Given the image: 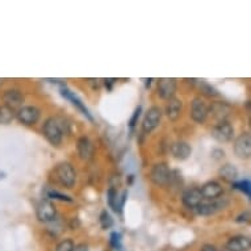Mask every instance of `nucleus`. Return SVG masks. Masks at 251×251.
Masks as SVG:
<instances>
[{"mask_svg": "<svg viewBox=\"0 0 251 251\" xmlns=\"http://www.w3.org/2000/svg\"><path fill=\"white\" fill-rule=\"evenodd\" d=\"M88 83L90 84H92V87L94 88H100V86H101V80L100 79H88Z\"/></svg>", "mask_w": 251, "mask_h": 251, "instance_id": "obj_37", "label": "nucleus"}, {"mask_svg": "<svg viewBox=\"0 0 251 251\" xmlns=\"http://www.w3.org/2000/svg\"><path fill=\"white\" fill-rule=\"evenodd\" d=\"M133 181H134V175H129L128 177V184H133Z\"/></svg>", "mask_w": 251, "mask_h": 251, "instance_id": "obj_40", "label": "nucleus"}, {"mask_svg": "<svg viewBox=\"0 0 251 251\" xmlns=\"http://www.w3.org/2000/svg\"><path fill=\"white\" fill-rule=\"evenodd\" d=\"M208 117V105L201 98H195L191 103V119L195 123L202 124Z\"/></svg>", "mask_w": 251, "mask_h": 251, "instance_id": "obj_10", "label": "nucleus"}, {"mask_svg": "<svg viewBox=\"0 0 251 251\" xmlns=\"http://www.w3.org/2000/svg\"><path fill=\"white\" fill-rule=\"evenodd\" d=\"M181 109H183V101L179 98H170L166 104V116L169 117L171 121H176L181 115Z\"/></svg>", "mask_w": 251, "mask_h": 251, "instance_id": "obj_17", "label": "nucleus"}, {"mask_svg": "<svg viewBox=\"0 0 251 251\" xmlns=\"http://www.w3.org/2000/svg\"><path fill=\"white\" fill-rule=\"evenodd\" d=\"M128 191L126 190H124L123 192H121V195H119V208L120 210L123 212V208L124 205H125V201L128 200Z\"/></svg>", "mask_w": 251, "mask_h": 251, "instance_id": "obj_32", "label": "nucleus"}, {"mask_svg": "<svg viewBox=\"0 0 251 251\" xmlns=\"http://www.w3.org/2000/svg\"><path fill=\"white\" fill-rule=\"evenodd\" d=\"M42 133H44L46 140L49 141L53 146H58L62 142V138H63V130H62L61 124L54 117H49L44 123Z\"/></svg>", "mask_w": 251, "mask_h": 251, "instance_id": "obj_2", "label": "nucleus"}, {"mask_svg": "<svg viewBox=\"0 0 251 251\" xmlns=\"http://www.w3.org/2000/svg\"><path fill=\"white\" fill-rule=\"evenodd\" d=\"M235 155L241 159H249L251 155V137L250 133L245 132L239 134L234 142Z\"/></svg>", "mask_w": 251, "mask_h": 251, "instance_id": "obj_8", "label": "nucleus"}, {"mask_svg": "<svg viewBox=\"0 0 251 251\" xmlns=\"http://www.w3.org/2000/svg\"><path fill=\"white\" fill-rule=\"evenodd\" d=\"M74 242H73V239L67 238V239H63L61 242L58 243L57 246V250L55 251H73L74 250Z\"/></svg>", "mask_w": 251, "mask_h": 251, "instance_id": "obj_30", "label": "nucleus"}, {"mask_svg": "<svg viewBox=\"0 0 251 251\" xmlns=\"http://www.w3.org/2000/svg\"><path fill=\"white\" fill-rule=\"evenodd\" d=\"M201 251H218L217 247L213 246V245H210V243H206L204 246L201 247Z\"/></svg>", "mask_w": 251, "mask_h": 251, "instance_id": "obj_38", "label": "nucleus"}, {"mask_svg": "<svg viewBox=\"0 0 251 251\" xmlns=\"http://www.w3.org/2000/svg\"><path fill=\"white\" fill-rule=\"evenodd\" d=\"M200 192H201L202 199H205V200H214V199H218L220 196H223L224 190L221 184L217 183V181H208V183H205L200 188Z\"/></svg>", "mask_w": 251, "mask_h": 251, "instance_id": "obj_14", "label": "nucleus"}, {"mask_svg": "<svg viewBox=\"0 0 251 251\" xmlns=\"http://www.w3.org/2000/svg\"><path fill=\"white\" fill-rule=\"evenodd\" d=\"M3 99L5 101V105L9 108H15L20 107L21 104L24 103V95L20 90H16V88H9L4 92L3 95Z\"/></svg>", "mask_w": 251, "mask_h": 251, "instance_id": "obj_18", "label": "nucleus"}, {"mask_svg": "<svg viewBox=\"0 0 251 251\" xmlns=\"http://www.w3.org/2000/svg\"><path fill=\"white\" fill-rule=\"evenodd\" d=\"M121 234L120 233H117V231H113L111 234V237H109V243H111V246L113 247V249H116V250H119L120 247H121Z\"/></svg>", "mask_w": 251, "mask_h": 251, "instance_id": "obj_31", "label": "nucleus"}, {"mask_svg": "<svg viewBox=\"0 0 251 251\" xmlns=\"http://www.w3.org/2000/svg\"><path fill=\"white\" fill-rule=\"evenodd\" d=\"M201 201L202 196L199 188H188V190L184 191V194H183V204L188 209L195 210Z\"/></svg>", "mask_w": 251, "mask_h": 251, "instance_id": "obj_15", "label": "nucleus"}, {"mask_svg": "<svg viewBox=\"0 0 251 251\" xmlns=\"http://www.w3.org/2000/svg\"><path fill=\"white\" fill-rule=\"evenodd\" d=\"M212 136L218 142H229L234 137V128L229 121H218L212 129Z\"/></svg>", "mask_w": 251, "mask_h": 251, "instance_id": "obj_4", "label": "nucleus"}, {"mask_svg": "<svg viewBox=\"0 0 251 251\" xmlns=\"http://www.w3.org/2000/svg\"><path fill=\"white\" fill-rule=\"evenodd\" d=\"M103 83H104V86H105V88H107L108 91H112V90H113V86H115L116 79H104Z\"/></svg>", "mask_w": 251, "mask_h": 251, "instance_id": "obj_34", "label": "nucleus"}, {"mask_svg": "<svg viewBox=\"0 0 251 251\" xmlns=\"http://www.w3.org/2000/svg\"><path fill=\"white\" fill-rule=\"evenodd\" d=\"M200 90H201L202 94L206 96H217L218 95L217 90H216V88H214L212 84H209V83H206V82L200 83Z\"/></svg>", "mask_w": 251, "mask_h": 251, "instance_id": "obj_29", "label": "nucleus"}, {"mask_svg": "<svg viewBox=\"0 0 251 251\" xmlns=\"http://www.w3.org/2000/svg\"><path fill=\"white\" fill-rule=\"evenodd\" d=\"M76 149H78L79 156L82 159H84V161H88L94 155V145H92V142L87 137H80L79 138Z\"/></svg>", "mask_w": 251, "mask_h": 251, "instance_id": "obj_20", "label": "nucleus"}, {"mask_svg": "<svg viewBox=\"0 0 251 251\" xmlns=\"http://www.w3.org/2000/svg\"><path fill=\"white\" fill-rule=\"evenodd\" d=\"M218 176L225 181L234 183L237 180V177H238V170L231 163H225L218 169Z\"/></svg>", "mask_w": 251, "mask_h": 251, "instance_id": "obj_21", "label": "nucleus"}, {"mask_svg": "<svg viewBox=\"0 0 251 251\" xmlns=\"http://www.w3.org/2000/svg\"><path fill=\"white\" fill-rule=\"evenodd\" d=\"M192 152V148L185 141H176L171 145V154L177 161H185L188 159Z\"/></svg>", "mask_w": 251, "mask_h": 251, "instance_id": "obj_13", "label": "nucleus"}, {"mask_svg": "<svg viewBox=\"0 0 251 251\" xmlns=\"http://www.w3.org/2000/svg\"><path fill=\"white\" fill-rule=\"evenodd\" d=\"M170 173H171V170L167 166V163L161 162V163L154 165V167L150 171V179L155 185L163 187V185H167Z\"/></svg>", "mask_w": 251, "mask_h": 251, "instance_id": "obj_6", "label": "nucleus"}, {"mask_svg": "<svg viewBox=\"0 0 251 251\" xmlns=\"http://www.w3.org/2000/svg\"><path fill=\"white\" fill-rule=\"evenodd\" d=\"M80 226V221H79L78 217L71 218V223H70V229L71 230H75V229H78Z\"/></svg>", "mask_w": 251, "mask_h": 251, "instance_id": "obj_35", "label": "nucleus"}, {"mask_svg": "<svg viewBox=\"0 0 251 251\" xmlns=\"http://www.w3.org/2000/svg\"><path fill=\"white\" fill-rule=\"evenodd\" d=\"M152 80H154V79H144V82H145V86L146 87H150L151 86V83H152Z\"/></svg>", "mask_w": 251, "mask_h": 251, "instance_id": "obj_39", "label": "nucleus"}, {"mask_svg": "<svg viewBox=\"0 0 251 251\" xmlns=\"http://www.w3.org/2000/svg\"><path fill=\"white\" fill-rule=\"evenodd\" d=\"M59 91H61V95L63 96L65 99H67L69 101H71V104H73L74 107H76L79 111L82 112L83 116H86L87 119L90 120V121H94V117H92V115H91L90 111H88V108L86 107V104L83 103L82 100L79 99L78 95H75L74 92L69 90L66 86H62L61 88H59Z\"/></svg>", "mask_w": 251, "mask_h": 251, "instance_id": "obj_11", "label": "nucleus"}, {"mask_svg": "<svg viewBox=\"0 0 251 251\" xmlns=\"http://www.w3.org/2000/svg\"><path fill=\"white\" fill-rule=\"evenodd\" d=\"M107 199H108V205L109 208H112L113 212L116 213H121V210L119 208V194H117V190L115 187H111L107 192Z\"/></svg>", "mask_w": 251, "mask_h": 251, "instance_id": "obj_23", "label": "nucleus"}, {"mask_svg": "<svg viewBox=\"0 0 251 251\" xmlns=\"http://www.w3.org/2000/svg\"><path fill=\"white\" fill-rule=\"evenodd\" d=\"M141 112H142V107L141 105H138V107L134 109V112H133L132 117H130V120H129V128H130V130H134L137 126V124H138V120H140V116H141Z\"/></svg>", "mask_w": 251, "mask_h": 251, "instance_id": "obj_28", "label": "nucleus"}, {"mask_svg": "<svg viewBox=\"0 0 251 251\" xmlns=\"http://www.w3.org/2000/svg\"><path fill=\"white\" fill-rule=\"evenodd\" d=\"M209 112L212 113L214 119H217L218 121H226L227 116L230 115L231 108L229 104L223 103V101H214L208 108V113Z\"/></svg>", "mask_w": 251, "mask_h": 251, "instance_id": "obj_16", "label": "nucleus"}, {"mask_svg": "<svg viewBox=\"0 0 251 251\" xmlns=\"http://www.w3.org/2000/svg\"><path fill=\"white\" fill-rule=\"evenodd\" d=\"M100 224H101V227L104 230H107L109 227L113 226V218L111 217V214L108 213L107 210H103L101 214H100Z\"/></svg>", "mask_w": 251, "mask_h": 251, "instance_id": "obj_27", "label": "nucleus"}, {"mask_svg": "<svg viewBox=\"0 0 251 251\" xmlns=\"http://www.w3.org/2000/svg\"><path fill=\"white\" fill-rule=\"evenodd\" d=\"M249 220H250V213L249 212H243V213H241L238 216V217L235 218V221L237 223H249Z\"/></svg>", "mask_w": 251, "mask_h": 251, "instance_id": "obj_33", "label": "nucleus"}, {"mask_svg": "<svg viewBox=\"0 0 251 251\" xmlns=\"http://www.w3.org/2000/svg\"><path fill=\"white\" fill-rule=\"evenodd\" d=\"M46 199L49 200V199H53V200H59V201H66V202H71L73 201V199L66 194H62L59 191L57 190H48L46 191Z\"/></svg>", "mask_w": 251, "mask_h": 251, "instance_id": "obj_25", "label": "nucleus"}, {"mask_svg": "<svg viewBox=\"0 0 251 251\" xmlns=\"http://www.w3.org/2000/svg\"><path fill=\"white\" fill-rule=\"evenodd\" d=\"M177 83L173 78H163L158 82V95L161 96L162 99L169 100L173 98L176 92Z\"/></svg>", "mask_w": 251, "mask_h": 251, "instance_id": "obj_12", "label": "nucleus"}, {"mask_svg": "<svg viewBox=\"0 0 251 251\" xmlns=\"http://www.w3.org/2000/svg\"><path fill=\"white\" fill-rule=\"evenodd\" d=\"M226 200H221L220 198L214 199V200H205V199H202V201L199 204V206L195 210L199 214H201V216H210V214H214L220 209H224L226 206Z\"/></svg>", "mask_w": 251, "mask_h": 251, "instance_id": "obj_9", "label": "nucleus"}, {"mask_svg": "<svg viewBox=\"0 0 251 251\" xmlns=\"http://www.w3.org/2000/svg\"><path fill=\"white\" fill-rule=\"evenodd\" d=\"M36 216H37L38 221H41V223H51L57 217V208L53 202L46 199L37 205Z\"/></svg>", "mask_w": 251, "mask_h": 251, "instance_id": "obj_5", "label": "nucleus"}, {"mask_svg": "<svg viewBox=\"0 0 251 251\" xmlns=\"http://www.w3.org/2000/svg\"><path fill=\"white\" fill-rule=\"evenodd\" d=\"M16 112L12 108L7 107V105H0V124H9L15 119Z\"/></svg>", "mask_w": 251, "mask_h": 251, "instance_id": "obj_24", "label": "nucleus"}, {"mask_svg": "<svg viewBox=\"0 0 251 251\" xmlns=\"http://www.w3.org/2000/svg\"><path fill=\"white\" fill-rule=\"evenodd\" d=\"M167 185L174 191L181 190V187H183V176H181V173L179 170H171Z\"/></svg>", "mask_w": 251, "mask_h": 251, "instance_id": "obj_22", "label": "nucleus"}, {"mask_svg": "<svg viewBox=\"0 0 251 251\" xmlns=\"http://www.w3.org/2000/svg\"><path fill=\"white\" fill-rule=\"evenodd\" d=\"M250 247V238L246 235L231 237L226 243L227 251H247Z\"/></svg>", "mask_w": 251, "mask_h": 251, "instance_id": "obj_19", "label": "nucleus"}, {"mask_svg": "<svg viewBox=\"0 0 251 251\" xmlns=\"http://www.w3.org/2000/svg\"><path fill=\"white\" fill-rule=\"evenodd\" d=\"M54 176H55L58 183L63 185L65 188H73L75 180H76V173H75L74 167L67 162H62V163H58L55 166Z\"/></svg>", "mask_w": 251, "mask_h": 251, "instance_id": "obj_1", "label": "nucleus"}, {"mask_svg": "<svg viewBox=\"0 0 251 251\" xmlns=\"http://www.w3.org/2000/svg\"><path fill=\"white\" fill-rule=\"evenodd\" d=\"M234 190L237 191H241L242 194H245L247 198H250L251 196V184H250V180H241V181H234L233 185H231Z\"/></svg>", "mask_w": 251, "mask_h": 251, "instance_id": "obj_26", "label": "nucleus"}, {"mask_svg": "<svg viewBox=\"0 0 251 251\" xmlns=\"http://www.w3.org/2000/svg\"><path fill=\"white\" fill-rule=\"evenodd\" d=\"M73 251H88V245L87 243H79V245L74 246Z\"/></svg>", "mask_w": 251, "mask_h": 251, "instance_id": "obj_36", "label": "nucleus"}, {"mask_svg": "<svg viewBox=\"0 0 251 251\" xmlns=\"http://www.w3.org/2000/svg\"><path fill=\"white\" fill-rule=\"evenodd\" d=\"M162 115L163 113H162V109L159 107L149 108L144 117V121H142V133L150 134L152 130H155L158 125L161 124Z\"/></svg>", "mask_w": 251, "mask_h": 251, "instance_id": "obj_3", "label": "nucleus"}, {"mask_svg": "<svg viewBox=\"0 0 251 251\" xmlns=\"http://www.w3.org/2000/svg\"><path fill=\"white\" fill-rule=\"evenodd\" d=\"M41 112L37 107L33 105H26V107H20L16 111V117L21 124L25 125H33L40 120Z\"/></svg>", "mask_w": 251, "mask_h": 251, "instance_id": "obj_7", "label": "nucleus"}]
</instances>
